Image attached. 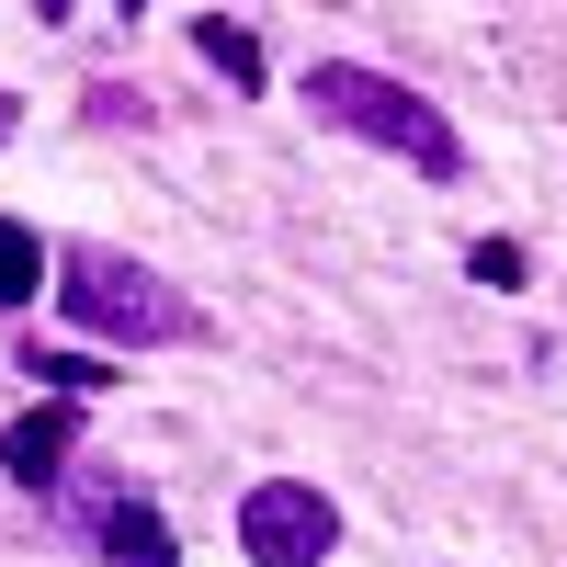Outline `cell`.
I'll return each instance as SVG.
<instances>
[{
  "label": "cell",
  "mask_w": 567,
  "mask_h": 567,
  "mask_svg": "<svg viewBox=\"0 0 567 567\" xmlns=\"http://www.w3.org/2000/svg\"><path fill=\"white\" fill-rule=\"evenodd\" d=\"M194 45H205V58H216L227 80H239V91H261V45H250L239 23H227V12H216V23H194Z\"/></svg>",
  "instance_id": "7"
},
{
  "label": "cell",
  "mask_w": 567,
  "mask_h": 567,
  "mask_svg": "<svg viewBox=\"0 0 567 567\" xmlns=\"http://www.w3.org/2000/svg\"><path fill=\"white\" fill-rule=\"evenodd\" d=\"M103 567H182L171 556V523H159L148 499H114L103 511Z\"/></svg>",
  "instance_id": "5"
},
{
  "label": "cell",
  "mask_w": 567,
  "mask_h": 567,
  "mask_svg": "<svg viewBox=\"0 0 567 567\" xmlns=\"http://www.w3.org/2000/svg\"><path fill=\"white\" fill-rule=\"evenodd\" d=\"M69 443H80V409H69V398L23 409L12 432H0V465H12V488H58V477H69Z\"/></svg>",
  "instance_id": "4"
},
{
  "label": "cell",
  "mask_w": 567,
  "mask_h": 567,
  "mask_svg": "<svg viewBox=\"0 0 567 567\" xmlns=\"http://www.w3.org/2000/svg\"><path fill=\"white\" fill-rule=\"evenodd\" d=\"M465 272H477V284H499V296H511V284H523V250H511V239H477V250H465Z\"/></svg>",
  "instance_id": "9"
},
{
  "label": "cell",
  "mask_w": 567,
  "mask_h": 567,
  "mask_svg": "<svg viewBox=\"0 0 567 567\" xmlns=\"http://www.w3.org/2000/svg\"><path fill=\"white\" fill-rule=\"evenodd\" d=\"M307 103H318V125H341V136H363V148H386V159L432 171V182L465 171V136H454L432 103H420L409 80L363 69V58H318V69H307Z\"/></svg>",
  "instance_id": "1"
},
{
  "label": "cell",
  "mask_w": 567,
  "mask_h": 567,
  "mask_svg": "<svg viewBox=\"0 0 567 567\" xmlns=\"http://www.w3.org/2000/svg\"><path fill=\"white\" fill-rule=\"evenodd\" d=\"M12 125H23V114H12V91H0V136H12Z\"/></svg>",
  "instance_id": "10"
},
{
  "label": "cell",
  "mask_w": 567,
  "mask_h": 567,
  "mask_svg": "<svg viewBox=\"0 0 567 567\" xmlns=\"http://www.w3.org/2000/svg\"><path fill=\"white\" fill-rule=\"evenodd\" d=\"M329 545H341L329 488H307V477H261V488L239 499V556H250V567H318Z\"/></svg>",
  "instance_id": "3"
},
{
  "label": "cell",
  "mask_w": 567,
  "mask_h": 567,
  "mask_svg": "<svg viewBox=\"0 0 567 567\" xmlns=\"http://www.w3.org/2000/svg\"><path fill=\"white\" fill-rule=\"evenodd\" d=\"M45 296V239L23 216H0V307H34Z\"/></svg>",
  "instance_id": "6"
},
{
  "label": "cell",
  "mask_w": 567,
  "mask_h": 567,
  "mask_svg": "<svg viewBox=\"0 0 567 567\" xmlns=\"http://www.w3.org/2000/svg\"><path fill=\"white\" fill-rule=\"evenodd\" d=\"M34 374H45V386H58V398H91V386H114V374L91 363V352H34Z\"/></svg>",
  "instance_id": "8"
},
{
  "label": "cell",
  "mask_w": 567,
  "mask_h": 567,
  "mask_svg": "<svg viewBox=\"0 0 567 567\" xmlns=\"http://www.w3.org/2000/svg\"><path fill=\"white\" fill-rule=\"evenodd\" d=\"M125 12H136V0H125Z\"/></svg>",
  "instance_id": "11"
},
{
  "label": "cell",
  "mask_w": 567,
  "mask_h": 567,
  "mask_svg": "<svg viewBox=\"0 0 567 567\" xmlns=\"http://www.w3.org/2000/svg\"><path fill=\"white\" fill-rule=\"evenodd\" d=\"M58 307L91 341H182V329H194V307H182L148 261H114V250H69L58 261Z\"/></svg>",
  "instance_id": "2"
}]
</instances>
